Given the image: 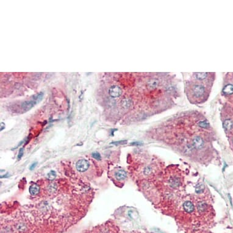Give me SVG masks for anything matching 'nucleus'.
<instances>
[{"label":"nucleus","mask_w":233,"mask_h":233,"mask_svg":"<svg viewBox=\"0 0 233 233\" xmlns=\"http://www.w3.org/2000/svg\"><path fill=\"white\" fill-rule=\"evenodd\" d=\"M167 182L172 188L176 189L181 185V180L180 176L178 174H171L168 178Z\"/></svg>","instance_id":"nucleus-1"},{"label":"nucleus","mask_w":233,"mask_h":233,"mask_svg":"<svg viewBox=\"0 0 233 233\" xmlns=\"http://www.w3.org/2000/svg\"><path fill=\"white\" fill-rule=\"evenodd\" d=\"M192 95L196 98L203 97L205 93V87L201 84H195L192 88Z\"/></svg>","instance_id":"nucleus-2"},{"label":"nucleus","mask_w":233,"mask_h":233,"mask_svg":"<svg viewBox=\"0 0 233 233\" xmlns=\"http://www.w3.org/2000/svg\"><path fill=\"white\" fill-rule=\"evenodd\" d=\"M89 162L86 159L79 160L76 164V168L78 172H84L89 168Z\"/></svg>","instance_id":"nucleus-3"},{"label":"nucleus","mask_w":233,"mask_h":233,"mask_svg":"<svg viewBox=\"0 0 233 233\" xmlns=\"http://www.w3.org/2000/svg\"><path fill=\"white\" fill-rule=\"evenodd\" d=\"M37 103L34 101V99H31L30 101H26L21 104V108L24 112H27L31 110L32 108L34 107Z\"/></svg>","instance_id":"nucleus-4"},{"label":"nucleus","mask_w":233,"mask_h":233,"mask_svg":"<svg viewBox=\"0 0 233 233\" xmlns=\"http://www.w3.org/2000/svg\"><path fill=\"white\" fill-rule=\"evenodd\" d=\"M109 95L112 98L119 97L122 94V89L117 86H113L109 90Z\"/></svg>","instance_id":"nucleus-5"},{"label":"nucleus","mask_w":233,"mask_h":233,"mask_svg":"<svg viewBox=\"0 0 233 233\" xmlns=\"http://www.w3.org/2000/svg\"><path fill=\"white\" fill-rule=\"evenodd\" d=\"M192 146L195 149H201L204 147V140L200 136H195L192 140Z\"/></svg>","instance_id":"nucleus-6"},{"label":"nucleus","mask_w":233,"mask_h":233,"mask_svg":"<svg viewBox=\"0 0 233 233\" xmlns=\"http://www.w3.org/2000/svg\"><path fill=\"white\" fill-rule=\"evenodd\" d=\"M114 176H115V179L117 181H123L126 178L127 174L124 170L122 169H120V170H118L117 171H116Z\"/></svg>","instance_id":"nucleus-7"},{"label":"nucleus","mask_w":233,"mask_h":233,"mask_svg":"<svg viewBox=\"0 0 233 233\" xmlns=\"http://www.w3.org/2000/svg\"><path fill=\"white\" fill-rule=\"evenodd\" d=\"M183 208L184 211L188 213H192L195 210V206L194 204L189 201H187L183 204Z\"/></svg>","instance_id":"nucleus-8"},{"label":"nucleus","mask_w":233,"mask_h":233,"mask_svg":"<svg viewBox=\"0 0 233 233\" xmlns=\"http://www.w3.org/2000/svg\"><path fill=\"white\" fill-rule=\"evenodd\" d=\"M30 193L32 195H36L40 192V187L38 184H34L30 187Z\"/></svg>","instance_id":"nucleus-9"},{"label":"nucleus","mask_w":233,"mask_h":233,"mask_svg":"<svg viewBox=\"0 0 233 233\" xmlns=\"http://www.w3.org/2000/svg\"><path fill=\"white\" fill-rule=\"evenodd\" d=\"M223 126L226 131H230L233 127V122L230 119L224 120L223 123Z\"/></svg>","instance_id":"nucleus-10"},{"label":"nucleus","mask_w":233,"mask_h":233,"mask_svg":"<svg viewBox=\"0 0 233 233\" xmlns=\"http://www.w3.org/2000/svg\"><path fill=\"white\" fill-rule=\"evenodd\" d=\"M223 93L224 95H231L233 93V85L228 84L223 89Z\"/></svg>","instance_id":"nucleus-11"},{"label":"nucleus","mask_w":233,"mask_h":233,"mask_svg":"<svg viewBox=\"0 0 233 233\" xmlns=\"http://www.w3.org/2000/svg\"><path fill=\"white\" fill-rule=\"evenodd\" d=\"M207 208V204L205 203H204L203 201L199 202L198 204H197V209L199 212V213H203L205 212Z\"/></svg>","instance_id":"nucleus-12"},{"label":"nucleus","mask_w":233,"mask_h":233,"mask_svg":"<svg viewBox=\"0 0 233 233\" xmlns=\"http://www.w3.org/2000/svg\"><path fill=\"white\" fill-rule=\"evenodd\" d=\"M57 189V186L55 183H51L48 187V190L49 194H55Z\"/></svg>","instance_id":"nucleus-13"},{"label":"nucleus","mask_w":233,"mask_h":233,"mask_svg":"<svg viewBox=\"0 0 233 233\" xmlns=\"http://www.w3.org/2000/svg\"><path fill=\"white\" fill-rule=\"evenodd\" d=\"M122 106L124 108H129V107H130L132 105V101L130 99H128V98L124 99L122 100Z\"/></svg>","instance_id":"nucleus-14"},{"label":"nucleus","mask_w":233,"mask_h":233,"mask_svg":"<svg viewBox=\"0 0 233 233\" xmlns=\"http://www.w3.org/2000/svg\"><path fill=\"white\" fill-rule=\"evenodd\" d=\"M43 95H44L43 92H40L39 93H37V95H34V96L32 97V99H34V101H36L37 103H38L39 102H40L41 100V99H43Z\"/></svg>","instance_id":"nucleus-15"},{"label":"nucleus","mask_w":233,"mask_h":233,"mask_svg":"<svg viewBox=\"0 0 233 233\" xmlns=\"http://www.w3.org/2000/svg\"><path fill=\"white\" fill-rule=\"evenodd\" d=\"M207 73H195L194 74V75L195 76V78L199 80H203L204 79H205L207 76Z\"/></svg>","instance_id":"nucleus-16"},{"label":"nucleus","mask_w":233,"mask_h":233,"mask_svg":"<svg viewBox=\"0 0 233 233\" xmlns=\"http://www.w3.org/2000/svg\"><path fill=\"white\" fill-rule=\"evenodd\" d=\"M204 190H205V185L203 184H199L195 188V192L197 194H201L204 192Z\"/></svg>","instance_id":"nucleus-17"},{"label":"nucleus","mask_w":233,"mask_h":233,"mask_svg":"<svg viewBox=\"0 0 233 233\" xmlns=\"http://www.w3.org/2000/svg\"><path fill=\"white\" fill-rule=\"evenodd\" d=\"M56 176H57L56 172L55 171H54V170H51V171L48 173L47 178L49 180L53 181L56 178Z\"/></svg>","instance_id":"nucleus-18"},{"label":"nucleus","mask_w":233,"mask_h":233,"mask_svg":"<svg viewBox=\"0 0 233 233\" xmlns=\"http://www.w3.org/2000/svg\"><path fill=\"white\" fill-rule=\"evenodd\" d=\"M158 84V81L156 80H151L148 82V87L150 88H155L157 86Z\"/></svg>","instance_id":"nucleus-19"},{"label":"nucleus","mask_w":233,"mask_h":233,"mask_svg":"<svg viewBox=\"0 0 233 233\" xmlns=\"http://www.w3.org/2000/svg\"><path fill=\"white\" fill-rule=\"evenodd\" d=\"M91 156H92V157L94 158L95 159H96L97 161H101V157L100 154H99L98 152L93 153L92 154H91Z\"/></svg>","instance_id":"nucleus-20"},{"label":"nucleus","mask_w":233,"mask_h":233,"mask_svg":"<svg viewBox=\"0 0 233 233\" xmlns=\"http://www.w3.org/2000/svg\"><path fill=\"white\" fill-rule=\"evenodd\" d=\"M127 143V140H120V141H116V142H112L111 144L112 145H124Z\"/></svg>","instance_id":"nucleus-21"},{"label":"nucleus","mask_w":233,"mask_h":233,"mask_svg":"<svg viewBox=\"0 0 233 233\" xmlns=\"http://www.w3.org/2000/svg\"><path fill=\"white\" fill-rule=\"evenodd\" d=\"M151 172H152L151 167H149V166H148V167H147L144 170V174H146V175H149V174H150Z\"/></svg>","instance_id":"nucleus-22"},{"label":"nucleus","mask_w":233,"mask_h":233,"mask_svg":"<svg viewBox=\"0 0 233 233\" xmlns=\"http://www.w3.org/2000/svg\"><path fill=\"white\" fill-rule=\"evenodd\" d=\"M23 154H24V148H21L19 149V151H18V160L21 159V158L23 157Z\"/></svg>","instance_id":"nucleus-23"},{"label":"nucleus","mask_w":233,"mask_h":233,"mask_svg":"<svg viewBox=\"0 0 233 233\" xmlns=\"http://www.w3.org/2000/svg\"><path fill=\"white\" fill-rule=\"evenodd\" d=\"M199 125L202 128H207L209 126V124L206 121H203L199 123Z\"/></svg>","instance_id":"nucleus-24"},{"label":"nucleus","mask_w":233,"mask_h":233,"mask_svg":"<svg viewBox=\"0 0 233 233\" xmlns=\"http://www.w3.org/2000/svg\"><path fill=\"white\" fill-rule=\"evenodd\" d=\"M5 128H6V124H5V123H3V122H1V129H0V130L3 131V130H5Z\"/></svg>","instance_id":"nucleus-25"},{"label":"nucleus","mask_w":233,"mask_h":233,"mask_svg":"<svg viewBox=\"0 0 233 233\" xmlns=\"http://www.w3.org/2000/svg\"><path fill=\"white\" fill-rule=\"evenodd\" d=\"M37 162H35V163L32 164V165L30 167V170H32L33 169H34L35 167L37 166Z\"/></svg>","instance_id":"nucleus-26"},{"label":"nucleus","mask_w":233,"mask_h":233,"mask_svg":"<svg viewBox=\"0 0 233 233\" xmlns=\"http://www.w3.org/2000/svg\"><path fill=\"white\" fill-rule=\"evenodd\" d=\"M142 144L141 142H132L131 143V145H137V146H138V145H140Z\"/></svg>","instance_id":"nucleus-27"}]
</instances>
